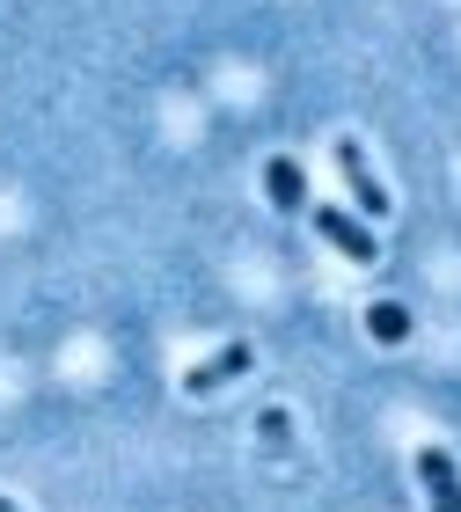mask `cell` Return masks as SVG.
Here are the masks:
<instances>
[{
  "label": "cell",
  "mask_w": 461,
  "mask_h": 512,
  "mask_svg": "<svg viewBox=\"0 0 461 512\" xmlns=\"http://www.w3.org/2000/svg\"><path fill=\"white\" fill-rule=\"evenodd\" d=\"M337 176H344V191H352L359 198V213H388V205H396V198H388L381 191V176L374 169H366V154H359V139H337Z\"/></svg>",
  "instance_id": "obj_1"
},
{
  "label": "cell",
  "mask_w": 461,
  "mask_h": 512,
  "mask_svg": "<svg viewBox=\"0 0 461 512\" xmlns=\"http://www.w3.org/2000/svg\"><path fill=\"white\" fill-rule=\"evenodd\" d=\"M315 235L330 242L337 256H352V264H374V256H381V249H374V235H366L352 213H337V205H315Z\"/></svg>",
  "instance_id": "obj_2"
},
{
  "label": "cell",
  "mask_w": 461,
  "mask_h": 512,
  "mask_svg": "<svg viewBox=\"0 0 461 512\" xmlns=\"http://www.w3.org/2000/svg\"><path fill=\"white\" fill-rule=\"evenodd\" d=\"M418 483H425L432 512H461V469L447 447H418Z\"/></svg>",
  "instance_id": "obj_3"
},
{
  "label": "cell",
  "mask_w": 461,
  "mask_h": 512,
  "mask_svg": "<svg viewBox=\"0 0 461 512\" xmlns=\"http://www.w3.org/2000/svg\"><path fill=\"white\" fill-rule=\"evenodd\" d=\"M249 366H257V352H249V344H227V352H213L205 366H191L183 388H191V395H213V388H227L235 374H249Z\"/></svg>",
  "instance_id": "obj_4"
},
{
  "label": "cell",
  "mask_w": 461,
  "mask_h": 512,
  "mask_svg": "<svg viewBox=\"0 0 461 512\" xmlns=\"http://www.w3.org/2000/svg\"><path fill=\"white\" fill-rule=\"evenodd\" d=\"M264 191H271V205H279V213H301V205H308L301 161H293V154H271V161H264Z\"/></svg>",
  "instance_id": "obj_5"
},
{
  "label": "cell",
  "mask_w": 461,
  "mask_h": 512,
  "mask_svg": "<svg viewBox=\"0 0 461 512\" xmlns=\"http://www.w3.org/2000/svg\"><path fill=\"white\" fill-rule=\"evenodd\" d=\"M366 337L374 344H403L410 337V308L403 300H374V308H366Z\"/></svg>",
  "instance_id": "obj_6"
},
{
  "label": "cell",
  "mask_w": 461,
  "mask_h": 512,
  "mask_svg": "<svg viewBox=\"0 0 461 512\" xmlns=\"http://www.w3.org/2000/svg\"><path fill=\"white\" fill-rule=\"evenodd\" d=\"M257 432H264V447H286V439H293L286 410H257Z\"/></svg>",
  "instance_id": "obj_7"
},
{
  "label": "cell",
  "mask_w": 461,
  "mask_h": 512,
  "mask_svg": "<svg viewBox=\"0 0 461 512\" xmlns=\"http://www.w3.org/2000/svg\"><path fill=\"white\" fill-rule=\"evenodd\" d=\"M0 512H15V505H8V498H0Z\"/></svg>",
  "instance_id": "obj_8"
}]
</instances>
